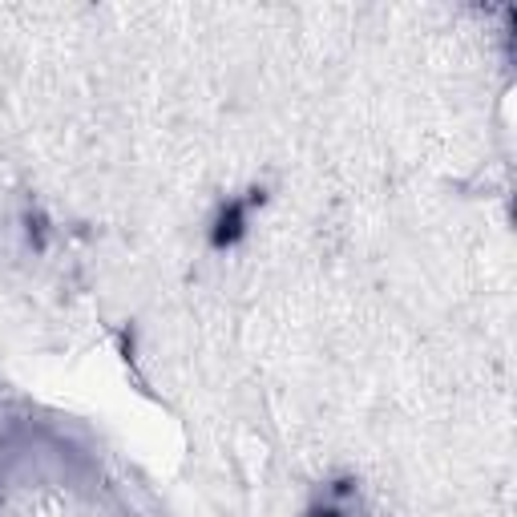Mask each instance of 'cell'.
Segmentation results:
<instances>
[{"instance_id": "cell-1", "label": "cell", "mask_w": 517, "mask_h": 517, "mask_svg": "<svg viewBox=\"0 0 517 517\" xmlns=\"http://www.w3.org/2000/svg\"><path fill=\"white\" fill-rule=\"evenodd\" d=\"M239 223H243V206H231V211L223 215V223H219V235H215V239H219V243H231V239L243 231Z\"/></svg>"}]
</instances>
